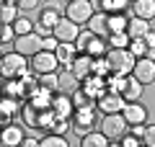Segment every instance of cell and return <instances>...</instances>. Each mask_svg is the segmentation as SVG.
I'll return each mask as SVG.
<instances>
[{
    "mask_svg": "<svg viewBox=\"0 0 155 147\" xmlns=\"http://www.w3.org/2000/svg\"><path fill=\"white\" fill-rule=\"evenodd\" d=\"M0 65H3V52H0Z\"/></svg>",
    "mask_w": 155,
    "mask_h": 147,
    "instance_id": "obj_50",
    "label": "cell"
},
{
    "mask_svg": "<svg viewBox=\"0 0 155 147\" xmlns=\"http://www.w3.org/2000/svg\"><path fill=\"white\" fill-rule=\"evenodd\" d=\"M106 41H109V49H127V44H129V34H127V31L109 34V36H106Z\"/></svg>",
    "mask_w": 155,
    "mask_h": 147,
    "instance_id": "obj_34",
    "label": "cell"
},
{
    "mask_svg": "<svg viewBox=\"0 0 155 147\" xmlns=\"http://www.w3.org/2000/svg\"><path fill=\"white\" fill-rule=\"evenodd\" d=\"M142 39H145V44H147V49L155 47V28H147V34H145Z\"/></svg>",
    "mask_w": 155,
    "mask_h": 147,
    "instance_id": "obj_46",
    "label": "cell"
},
{
    "mask_svg": "<svg viewBox=\"0 0 155 147\" xmlns=\"http://www.w3.org/2000/svg\"><path fill=\"white\" fill-rule=\"evenodd\" d=\"M98 126V114H96V106L93 109H75L72 114V129L78 134H88L91 129Z\"/></svg>",
    "mask_w": 155,
    "mask_h": 147,
    "instance_id": "obj_4",
    "label": "cell"
},
{
    "mask_svg": "<svg viewBox=\"0 0 155 147\" xmlns=\"http://www.w3.org/2000/svg\"><path fill=\"white\" fill-rule=\"evenodd\" d=\"M11 121H13V119H11V116L5 114V111H0V129H3L5 124H11Z\"/></svg>",
    "mask_w": 155,
    "mask_h": 147,
    "instance_id": "obj_48",
    "label": "cell"
},
{
    "mask_svg": "<svg viewBox=\"0 0 155 147\" xmlns=\"http://www.w3.org/2000/svg\"><path fill=\"white\" fill-rule=\"evenodd\" d=\"M85 28H91V31H93L96 36H109V13H101V11H96L93 16L88 18Z\"/></svg>",
    "mask_w": 155,
    "mask_h": 147,
    "instance_id": "obj_18",
    "label": "cell"
},
{
    "mask_svg": "<svg viewBox=\"0 0 155 147\" xmlns=\"http://www.w3.org/2000/svg\"><path fill=\"white\" fill-rule=\"evenodd\" d=\"M70 96H72V103H75V109H93V106H96V98H93V96H88L83 88L72 90Z\"/></svg>",
    "mask_w": 155,
    "mask_h": 147,
    "instance_id": "obj_29",
    "label": "cell"
},
{
    "mask_svg": "<svg viewBox=\"0 0 155 147\" xmlns=\"http://www.w3.org/2000/svg\"><path fill=\"white\" fill-rule=\"evenodd\" d=\"M28 103H31L36 111H47V109H52V93H47V90H36L31 98H28Z\"/></svg>",
    "mask_w": 155,
    "mask_h": 147,
    "instance_id": "obj_28",
    "label": "cell"
},
{
    "mask_svg": "<svg viewBox=\"0 0 155 147\" xmlns=\"http://www.w3.org/2000/svg\"><path fill=\"white\" fill-rule=\"evenodd\" d=\"M116 145H122V147H140V145H142V139H140V137H134L132 132H127V134L116 142Z\"/></svg>",
    "mask_w": 155,
    "mask_h": 147,
    "instance_id": "obj_42",
    "label": "cell"
},
{
    "mask_svg": "<svg viewBox=\"0 0 155 147\" xmlns=\"http://www.w3.org/2000/svg\"><path fill=\"white\" fill-rule=\"evenodd\" d=\"M11 26H13V31H16V36H23V34H31L34 31V21L28 16H18Z\"/></svg>",
    "mask_w": 155,
    "mask_h": 147,
    "instance_id": "obj_35",
    "label": "cell"
},
{
    "mask_svg": "<svg viewBox=\"0 0 155 147\" xmlns=\"http://www.w3.org/2000/svg\"><path fill=\"white\" fill-rule=\"evenodd\" d=\"M31 70V65H28V57H23L21 52H16V49H11V52H5L3 54V65H0V75L5 77H21L26 75V72Z\"/></svg>",
    "mask_w": 155,
    "mask_h": 147,
    "instance_id": "obj_1",
    "label": "cell"
},
{
    "mask_svg": "<svg viewBox=\"0 0 155 147\" xmlns=\"http://www.w3.org/2000/svg\"><path fill=\"white\" fill-rule=\"evenodd\" d=\"M129 13L145 18V21H153V18H155V0H132Z\"/></svg>",
    "mask_w": 155,
    "mask_h": 147,
    "instance_id": "obj_20",
    "label": "cell"
},
{
    "mask_svg": "<svg viewBox=\"0 0 155 147\" xmlns=\"http://www.w3.org/2000/svg\"><path fill=\"white\" fill-rule=\"evenodd\" d=\"M109 67H111V75H129L134 67V60L137 57L129 52V49H109Z\"/></svg>",
    "mask_w": 155,
    "mask_h": 147,
    "instance_id": "obj_3",
    "label": "cell"
},
{
    "mask_svg": "<svg viewBox=\"0 0 155 147\" xmlns=\"http://www.w3.org/2000/svg\"><path fill=\"white\" fill-rule=\"evenodd\" d=\"M39 142H41V134H36V137H23L21 145H23V147H36Z\"/></svg>",
    "mask_w": 155,
    "mask_h": 147,
    "instance_id": "obj_45",
    "label": "cell"
},
{
    "mask_svg": "<svg viewBox=\"0 0 155 147\" xmlns=\"http://www.w3.org/2000/svg\"><path fill=\"white\" fill-rule=\"evenodd\" d=\"M34 34H39V36H49V34H52V28L47 26V23L36 21V23H34Z\"/></svg>",
    "mask_w": 155,
    "mask_h": 147,
    "instance_id": "obj_44",
    "label": "cell"
},
{
    "mask_svg": "<svg viewBox=\"0 0 155 147\" xmlns=\"http://www.w3.org/2000/svg\"><path fill=\"white\" fill-rule=\"evenodd\" d=\"M8 3L18 5V11H23V13H28V11H36V8L41 5V0H8Z\"/></svg>",
    "mask_w": 155,
    "mask_h": 147,
    "instance_id": "obj_40",
    "label": "cell"
},
{
    "mask_svg": "<svg viewBox=\"0 0 155 147\" xmlns=\"http://www.w3.org/2000/svg\"><path fill=\"white\" fill-rule=\"evenodd\" d=\"M145 57H150V60L155 62V47H150V49H147V54H145Z\"/></svg>",
    "mask_w": 155,
    "mask_h": 147,
    "instance_id": "obj_49",
    "label": "cell"
},
{
    "mask_svg": "<svg viewBox=\"0 0 155 147\" xmlns=\"http://www.w3.org/2000/svg\"><path fill=\"white\" fill-rule=\"evenodd\" d=\"M18 116L23 119V124H26L28 129H36V132H39V111L34 109L31 103H21V111H18Z\"/></svg>",
    "mask_w": 155,
    "mask_h": 147,
    "instance_id": "obj_27",
    "label": "cell"
},
{
    "mask_svg": "<svg viewBox=\"0 0 155 147\" xmlns=\"http://www.w3.org/2000/svg\"><path fill=\"white\" fill-rule=\"evenodd\" d=\"M91 75H98V77H109L111 75V67L106 57H93V67H91Z\"/></svg>",
    "mask_w": 155,
    "mask_h": 147,
    "instance_id": "obj_36",
    "label": "cell"
},
{
    "mask_svg": "<svg viewBox=\"0 0 155 147\" xmlns=\"http://www.w3.org/2000/svg\"><path fill=\"white\" fill-rule=\"evenodd\" d=\"M13 49L16 52H21L23 57H34L41 49V36L39 34H23V36H16V44H13Z\"/></svg>",
    "mask_w": 155,
    "mask_h": 147,
    "instance_id": "obj_10",
    "label": "cell"
},
{
    "mask_svg": "<svg viewBox=\"0 0 155 147\" xmlns=\"http://www.w3.org/2000/svg\"><path fill=\"white\" fill-rule=\"evenodd\" d=\"M70 126H72V119H67V116H54V121H52V132H57V134H67Z\"/></svg>",
    "mask_w": 155,
    "mask_h": 147,
    "instance_id": "obj_39",
    "label": "cell"
},
{
    "mask_svg": "<svg viewBox=\"0 0 155 147\" xmlns=\"http://www.w3.org/2000/svg\"><path fill=\"white\" fill-rule=\"evenodd\" d=\"M57 44H60V39H57L54 34H49V36H41V49H49V52H54Z\"/></svg>",
    "mask_w": 155,
    "mask_h": 147,
    "instance_id": "obj_43",
    "label": "cell"
},
{
    "mask_svg": "<svg viewBox=\"0 0 155 147\" xmlns=\"http://www.w3.org/2000/svg\"><path fill=\"white\" fill-rule=\"evenodd\" d=\"M142 145H145V147H155V124H145Z\"/></svg>",
    "mask_w": 155,
    "mask_h": 147,
    "instance_id": "obj_41",
    "label": "cell"
},
{
    "mask_svg": "<svg viewBox=\"0 0 155 147\" xmlns=\"http://www.w3.org/2000/svg\"><path fill=\"white\" fill-rule=\"evenodd\" d=\"M93 36H96V34L91 31V28H80L78 36H75V49H78V52H85V47H88V41H91Z\"/></svg>",
    "mask_w": 155,
    "mask_h": 147,
    "instance_id": "obj_37",
    "label": "cell"
},
{
    "mask_svg": "<svg viewBox=\"0 0 155 147\" xmlns=\"http://www.w3.org/2000/svg\"><path fill=\"white\" fill-rule=\"evenodd\" d=\"M52 111H54V116H67V119H72V114H75V103H72V96L70 93H52Z\"/></svg>",
    "mask_w": 155,
    "mask_h": 147,
    "instance_id": "obj_12",
    "label": "cell"
},
{
    "mask_svg": "<svg viewBox=\"0 0 155 147\" xmlns=\"http://www.w3.org/2000/svg\"><path fill=\"white\" fill-rule=\"evenodd\" d=\"M91 67H93V57H91V54H85V52H78V57L70 62V70L75 72V77H78V80L88 77V75H91Z\"/></svg>",
    "mask_w": 155,
    "mask_h": 147,
    "instance_id": "obj_17",
    "label": "cell"
},
{
    "mask_svg": "<svg viewBox=\"0 0 155 147\" xmlns=\"http://www.w3.org/2000/svg\"><path fill=\"white\" fill-rule=\"evenodd\" d=\"M65 3H70V0H65Z\"/></svg>",
    "mask_w": 155,
    "mask_h": 147,
    "instance_id": "obj_51",
    "label": "cell"
},
{
    "mask_svg": "<svg viewBox=\"0 0 155 147\" xmlns=\"http://www.w3.org/2000/svg\"><path fill=\"white\" fill-rule=\"evenodd\" d=\"M18 18V5H13V3H0V23L3 26H11L13 21Z\"/></svg>",
    "mask_w": 155,
    "mask_h": 147,
    "instance_id": "obj_31",
    "label": "cell"
},
{
    "mask_svg": "<svg viewBox=\"0 0 155 147\" xmlns=\"http://www.w3.org/2000/svg\"><path fill=\"white\" fill-rule=\"evenodd\" d=\"M93 13L96 11H93V5H91V0H70L67 8H65V16L70 18V21H75L78 26H85Z\"/></svg>",
    "mask_w": 155,
    "mask_h": 147,
    "instance_id": "obj_5",
    "label": "cell"
},
{
    "mask_svg": "<svg viewBox=\"0 0 155 147\" xmlns=\"http://www.w3.org/2000/svg\"><path fill=\"white\" fill-rule=\"evenodd\" d=\"M127 21H129V13H109V34L127 31Z\"/></svg>",
    "mask_w": 155,
    "mask_h": 147,
    "instance_id": "obj_32",
    "label": "cell"
},
{
    "mask_svg": "<svg viewBox=\"0 0 155 147\" xmlns=\"http://www.w3.org/2000/svg\"><path fill=\"white\" fill-rule=\"evenodd\" d=\"M147 106L142 103V101H127L124 103V109H122V116H124V121H127L129 126L132 124H147Z\"/></svg>",
    "mask_w": 155,
    "mask_h": 147,
    "instance_id": "obj_8",
    "label": "cell"
},
{
    "mask_svg": "<svg viewBox=\"0 0 155 147\" xmlns=\"http://www.w3.org/2000/svg\"><path fill=\"white\" fill-rule=\"evenodd\" d=\"M132 75L137 77L142 85H150V83H155V62L150 60V57H140V60H134Z\"/></svg>",
    "mask_w": 155,
    "mask_h": 147,
    "instance_id": "obj_11",
    "label": "cell"
},
{
    "mask_svg": "<svg viewBox=\"0 0 155 147\" xmlns=\"http://www.w3.org/2000/svg\"><path fill=\"white\" fill-rule=\"evenodd\" d=\"M31 70L36 72V75H41V72H57L60 70V62H57V54L54 52H49V49H39L36 54L31 57Z\"/></svg>",
    "mask_w": 155,
    "mask_h": 147,
    "instance_id": "obj_6",
    "label": "cell"
},
{
    "mask_svg": "<svg viewBox=\"0 0 155 147\" xmlns=\"http://www.w3.org/2000/svg\"><path fill=\"white\" fill-rule=\"evenodd\" d=\"M57 77H60V90L62 93H72L80 88V80L75 77V72L70 70V67H60L57 70Z\"/></svg>",
    "mask_w": 155,
    "mask_h": 147,
    "instance_id": "obj_21",
    "label": "cell"
},
{
    "mask_svg": "<svg viewBox=\"0 0 155 147\" xmlns=\"http://www.w3.org/2000/svg\"><path fill=\"white\" fill-rule=\"evenodd\" d=\"M0 111H5L11 119H16V114L21 111V101H18V98H13V96H5V93H3V96H0Z\"/></svg>",
    "mask_w": 155,
    "mask_h": 147,
    "instance_id": "obj_30",
    "label": "cell"
},
{
    "mask_svg": "<svg viewBox=\"0 0 155 147\" xmlns=\"http://www.w3.org/2000/svg\"><path fill=\"white\" fill-rule=\"evenodd\" d=\"M127 49L132 52L134 57H137V60H140V57H145V54H147V44H145V39H142V36H140V39H129Z\"/></svg>",
    "mask_w": 155,
    "mask_h": 147,
    "instance_id": "obj_38",
    "label": "cell"
},
{
    "mask_svg": "<svg viewBox=\"0 0 155 147\" xmlns=\"http://www.w3.org/2000/svg\"><path fill=\"white\" fill-rule=\"evenodd\" d=\"M101 132L111 139V145H116V142L129 132V124L124 121L122 111H119V114H104V119H101Z\"/></svg>",
    "mask_w": 155,
    "mask_h": 147,
    "instance_id": "obj_2",
    "label": "cell"
},
{
    "mask_svg": "<svg viewBox=\"0 0 155 147\" xmlns=\"http://www.w3.org/2000/svg\"><path fill=\"white\" fill-rule=\"evenodd\" d=\"M119 93L124 96V101H142L145 85L132 75V72H129V75H122V85H119Z\"/></svg>",
    "mask_w": 155,
    "mask_h": 147,
    "instance_id": "obj_9",
    "label": "cell"
},
{
    "mask_svg": "<svg viewBox=\"0 0 155 147\" xmlns=\"http://www.w3.org/2000/svg\"><path fill=\"white\" fill-rule=\"evenodd\" d=\"M3 93H5V96L18 98V101L28 98V96H26V85H23V80H21V77H8V80H5V85H3Z\"/></svg>",
    "mask_w": 155,
    "mask_h": 147,
    "instance_id": "obj_24",
    "label": "cell"
},
{
    "mask_svg": "<svg viewBox=\"0 0 155 147\" xmlns=\"http://www.w3.org/2000/svg\"><path fill=\"white\" fill-rule=\"evenodd\" d=\"M80 145H83V147H111V139L104 134V132H98V129H91L88 134H83Z\"/></svg>",
    "mask_w": 155,
    "mask_h": 147,
    "instance_id": "obj_23",
    "label": "cell"
},
{
    "mask_svg": "<svg viewBox=\"0 0 155 147\" xmlns=\"http://www.w3.org/2000/svg\"><path fill=\"white\" fill-rule=\"evenodd\" d=\"M124 96L116 90H106L101 98H96V111H101V114H119V111L124 109Z\"/></svg>",
    "mask_w": 155,
    "mask_h": 147,
    "instance_id": "obj_7",
    "label": "cell"
},
{
    "mask_svg": "<svg viewBox=\"0 0 155 147\" xmlns=\"http://www.w3.org/2000/svg\"><path fill=\"white\" fill-rule=\"evenodd\" d=\"M57 54V62H60V67H70V62L78 57V49H75V41H60L54 49Z\"/></svg>",
    "mask_w": 155,
    "mask_h": 147,
    "instance_id": "obj_19",
    "label": "cell"
},
{
    "mask_svg": "<svg viewBox=\"0 0 155 147\" xmlns=\"http://www.w3.org/2000/svg\"><path fill=\"white\" fill-rule=\"evenodd\" d=\"M147 28H153V26H150V21H145V18L132 16V13H129V21H127V34H129V39L145 36V34H147Z\"/></svg>",
    "mask_w": 155,
    "mask_h": 147,
    "instance_id": "obj_22",
    "label": "cell"
},
{
    "mask_svg": "<svg viewBox=\"0 0 155 147\" xmlns=\"http://www.w3.org/2000/svg\"><path fill=\"white\" fill-rule=\"evenodd\" d=\"M91 5L101 13H129L132 0H91Z\"/></svg>",
    "mask_w": 155,
    "mask_h": 147,
    "instance_id": "obj_15",
    "label": "cell"
},
{
    "mask_svg": "<svg viewBox=\"0 0 155 147\" xmlns=\"http://www.w3.org/2000/svg\"><path fill=\"white\" fill-rule=\"evenodd\" d=\"M23 129H21V124H16V121H11V124H5L3 129H0V145L3 147H16V145H21L23 142Z\"/></svg>",
    "mask_w": 155,
    "mask_h": 147,
    "instance_id": "obj_14",
    "label": "cell"
},
{
    "mask_svg": "<svg viewBox=\"0 0 155 147\" xmlns=\"http://www.w3.org/2000/svg\"><path fill=\"white\" fill-rule=\"evenodd\" d=\"M80 28H83V26H78L75 21H70L67 16H62L60 21H57V26L52 28V34H54L60 41H75V36H78Z\"/></svg>",
    "mask_w": 155,
    "mask_h": 147,
    "instance_id": "obj_13",
    "label": "cell"
},
{
    "mask_svg": "<svg viewBox=\"0 0 155 147\" xmlns=\"http://www.w3.org/2000/svg\"><path fill=\"white\" fill-rule=\"evenodd\" d=\"M85 54H91V57H106V54H109V41H106V36H93L88 41V47H85Z\"/></svg>",
    "mask_w": 155,
    "mask_h": 147,
    "instance_id": "obj_26",
    "label": "cell"
},
{
    "mask_svg": "<svg viewBox=\"0 0 155 147\" xmlns=\"http://www.w3.org/2000/svg\"><path fill=\"white\" fill-rule=\"evenodd\" d=\"M41 147H70V142H67L65 134H57V132H52V134H44L41 137V142H39Z\"/></svg>",
    "mask_w": 155,
    "mask_h": 147,
    "instance_id": "obj_33",
    "label": "cell"
},
{
    "mask_svg": "<svg viewBox=\"0 0 155 147\" xmlns=\"http://www.w3.org/2000/svg\"><path fill=\"white\" fill-rule=\"evenodd\" d=\"M62 16H65V8H60L57 3H44V5L39 8V21L47 23L49 28H54Z\"/></svg>",
    "mask_w": 155,
    "mask_h": 147,
    "instance_id": "obj_16",
    "label": "cell"
},
{
    "mask_svg": "<svg viewBox=\"0 0 155 147\" xmlns=\"http://www.w3.org/2000/svg\"><path fill=\"white\" fill-rule=\"evenodd\" d=\"M36 83H39V90H47V93L60 90V77H57V72H41V75H36Z\"/></svg>",
    "mask_w": 155,
    "mask_h": 147,
    "instance_id": "obj_25",
    "label": "cell"
},
{
    "mask_svg": "<svg viewBox=\"0 0 155 147\" xmlns=\"http://www.w3.org/2000/svg\"><path fill=\"white\" fill-rule=\"evenodd\" d=\"M129 132H132L134 137H140V139H142V132H145V124H132V126H129Z\"/></svg>",
    "mask_w": 155,
    "mask_h": 147,
    "instance_id": "obj_47",
    "label": "cell"
}]
</instances>
